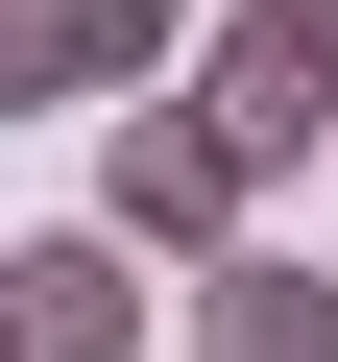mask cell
<instances>
[{
    "mask_svg": "<svg viewBox=\"0 0 338 362\" xmlns=\"http://www.w3.org/2000/svg\"><path fill=\"white\" fill-rule=\"evenodd\" d=\"M242 194H266V145H242L194 73H169V97H97V218H121L145 266H218V242H242Z\"/></svg>",
    "mask_w": 338,
    "mask_h": 362,
    "instance_id": "cell-1",
    "label": "cell"
},
{
    "mask_svg": "<svg viewBox=\"0 0 338 362\" xmlns=\"http://www.w3.org/2000/svg\"><path fill=\"white\" fill-rule=\"evenodd\" d=\"M194 73V0H0V121H97Z\"/></svg>",
    "mask_w": 338,
    "mask_h": 362,
    "instance_id": "cell-2",
    "label": "cell"
},
{
    "mask_svg": "<svg viewBox=\"0 0 338 362\" xmlns=\"http://www.w3.org/2000/svg\"><path fill=\"white\" fill-rule=\"evenodd\" d=\"M0 338H25V362H145V242H121V218L0 242Z\"/></svg>",
    "mask_w": 338,
    "mask_h": 362,
    "instance_id": "cell-3",
    "label": "cell"
},
{
    "mask_svg": "<svg viewBox=\"0 0 338 362\" xmlns=\"http://www.w3.org/2000/svg\"><path fill=\"white\" fill-rule=\"evenodd\" d=\"M194 362H338V266L218 242V266H194Z\"/></svg>",
    "mask_w": 338,
    "mask_h": 362,
    "instance_id": "cell-4",
    "label": "cell"
},
{
    "mask_svg": "<svg viewBox=\"0 0 338 362\" xmlns=\"http://www.w3.org/2000/svg\"><path fill=\"white\" fill-rule=\"evenodd\" d=\"M218 49H242V73H290V97H338V0H242Z\"/></svg>",
    "mask_w": 338,
    "mask_h": 362,
    "instance_id": "cell-5",
    "label": "cell"
},
{
    "mask_svg": "<svg viewBox=\"0 0 338 362\" xmlns=\"http://www.w3.org/2000/svg\"><path fill=\"white\" fill-rule=\"evenodd\" d=\"M0 362H25V338H0Z\"/></svg>",
    "mask_w": 338,
    "mask_h": 362,
    "instance_id": "cell-6",
    "label": "cell"
}]
</instances>
